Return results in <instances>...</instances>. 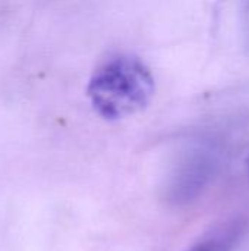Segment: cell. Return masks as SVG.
<instances>
[{"mask_svg": "<svg viewBox=\"0 0 249 251\" xmlns=\"http://www.w3.org/2000/svg\"><path fill=\"white\" fill-rule=\"evenodd\" d=\"M156 91L148 66L134 56H119L91 76L87 94L94 110L107 121H119L144 110Z\"/></svg>", "mask_w": 249, "mask_h": 251, "instance_id": "cell-1", "label": "cell"}, {"mask_svg": "<svg viewBox=\"0 0 249 251\" xmlns=\"http://www.w3.org/2000/svg\"><path fill=\"white\" fill-rule=\"evenodd\" d=\"M188 251H232V244L230 241L225 240H210L192 247Z\"/></svg>", "mask_w": 249, "mask_h": 251, "instance_id": "cell-2", "label": "cell"}, {"mask_svg": "<svg viewBox=\"0 0 249 251\" xmlns=\"http://www.w3.org/2000/svg\"><path fill=\"white\" fill-rule=\"evenodd\" d=\"M248 171H249V160H248Z\"/></svg>", "mask_w": 249, "mask_h": 251, "instance_id": "cell-3", "label": "cell"}]
</instances>
